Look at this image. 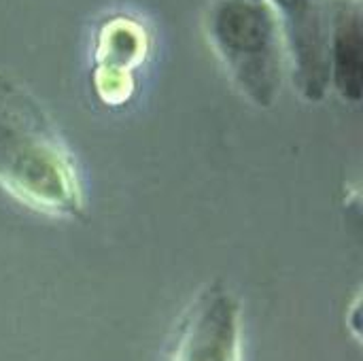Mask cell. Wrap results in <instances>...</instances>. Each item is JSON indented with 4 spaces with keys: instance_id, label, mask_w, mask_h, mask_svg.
<instances>
[{
    "instance_id": "obj_1",
    "label": "cell",
    "mask_w": 363,
    "mask_h": 361,
    "mask_svg": "<svg viewBox=\"0 0 363 361\" xmlns=\"http://www.w3.org/2000/svg\"><path fill=\"white\" fill-rule=\"evenodd\" d=\"M0 189L34 213L83 221L87 198L77 160L43 104L0 74Z\"/></svg>"
},
{
    "instance_id": "obj_2",
    "label": "cell",
    "mask_w": 363,
    "mask_h": 361,
    "mask_svg": "<svg viewBox=\"0 0 363 361\" xmlns=\"http://www.w3.org/2000/svg\"><path fill=\"white\" fill-rule=\"evenodd\" d=\"M242 304L225 281L213 279L185 306L166 361H242Z\"/></svg>"
},
{
    "instance_id": "obj_3",
    "label": "cell",
    "mask_w": 363,
    "mask_h": 361,
    "mask_svg": "<svg viewBox=\"0 0 363 361\" xmlns=\"http://www.w3.org/2000/svg\"><path fill=\"white\" fill-rule=\"evenodd\" d=\"M149 38L140 23L117 17L108 21L96 49L94 85L98 98L106 106H121L134 91V72L147 55Z\"/></svg>"
}]
</instances>
